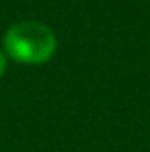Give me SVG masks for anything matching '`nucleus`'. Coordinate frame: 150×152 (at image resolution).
Returning a JSON list of instances; mask_svg holds the SVG:
<instances>
[{"label":"nucleus","mask_w":150,"mask_h":152,"mask_svg":"<svg viewBox=\"0 0 150 152\" xmlns=\"http://www.w3.org/2000/svg\"><path fill=\"white\" fill-rule=\"evenodd\" d=\"M2 45L6 58L27 66H39L53 58L58 50V39L45 23L19 21L6 29Z\"/></svg>","instance_id":"f257e3e1"},{"label":"nucleus","mask_w":150,"mask_h":152,"mask_svg":"<svg viewBox=\"0 0 150 152\" xmlns=\"http://www.w3.org/2000/svg\"><path fill=\"white\" fill-rule=\"evenodd\" d=\"M6 72V56H4V51H0V78L4 76Z\"/></svg>","instance_id":"f03ea898"}]
</instances>
